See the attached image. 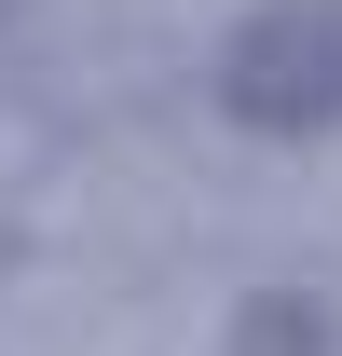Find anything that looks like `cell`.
Returning <instances> with one entry per match:
<instances>
[{"label":"cell","mask_w":342,"mask_h":356,"mask_svg":"<svg viewBox=\"0 0 342 356\" xmlns=\"http://www.w3.org/2000/svg\"><path fill=\"white\" fill-rule=\"evenodd\" d=\"M206 96L247 137H329L342 124V0H260L247 28L219 42Z\"/></svg>","instance_id":"obj_1"},{"label":"cell","mask_w":342,"mask_h":356,"mask_svg":"<svg viewBox=\"0 0 342 356\" xmlns=\"http://www.w3.org/2000/svg\"><path fill=\"white\" fill-rule=\"evenodd\" d=\"M247 356H329V315L315 302H247Z\"/></svg>","instance_id":"obj_2"},{"label":"cell","mask_w":342,"mask_h":356,"mask_svg":"<svg viewBox=\"0 0 342 356\" xmlns=\"http://www.w3.org/2000/svg\"><path fill=\"white\" fill-rule=\"evenodd\" d=\"M0 14H14V0H0Z\"/></svg>","instance_id":"obj_3"}]
</instances>
